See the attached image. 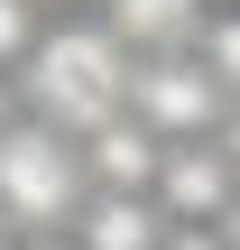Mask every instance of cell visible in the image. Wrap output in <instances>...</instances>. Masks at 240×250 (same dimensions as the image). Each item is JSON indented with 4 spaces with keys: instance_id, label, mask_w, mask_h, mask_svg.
<instances>
[{
    "instance_id": "obj_7",
    "label": "cell",
    "mask_w": 240,
    "mask_h": 250,
    "mask_svg": "<svg viewBox=\"0 0 240 250\" xmlns=\"http://www.w3.org/2000/svg\"><path fill=\"white\" fill-rule=\"evenodd\" d=\"M166 213H157V195H92L83 213H74V250H166Z\"/></svg>"
},
{
    "instance_id": "obj_12",
    "label": "cell",
    "mask_w": 240,
    "mask_h": 250,
    "mask_svg": "<svg viewBox=\"0 0 240 250\" xmlns=\"http://www.w3.org/2000/svg\"><path fill=\"white\" fill-rule=\"evenodd\" d=\"M28 250H74V241H28Z\"/></svg>"
},
{
    "instance_id": "obj_1",
    "label": "cell",
    "mask_w": 240,
    "mask_h": 250,
    "mask_svg": "<svg viewBox=\"0 0 240 250\" xmlns=\"http://www.w3.org/2000/svg\"><path fill=\"white\" fill-rule=\"evenodd\" d=\"M129 83H139V56L102 28V19H46V37L28 46L18 65V102L28 121L65 130V139H92L102 121L129 111Z\"/></svg>"
},
{
    "instance_id": "obj_10",
    "label": "cell",
    "mask_w": 240,
    "mask_h": 250,
    "mask_svg": "<svg viewBox=\"0 0 240 250\" xmlns=\"http://www.w3.org/2000/svg\"><path fill=\"white\" fill-rule=\"evenodd\" d=\"M213 232H222V250H240V195H231V213H222Z\"/></svg>"
},
{
    "instance_id": "obj_3",
    "label": "cell",
    "mask_w": 240,
    "mask_h": 250,
    "mask_svg": "<svg viewBox=\"0 0 240 250\" xmlns=\"http://www.w3.org/2000/svg\"><path fill=\"white\" fill-rule=\"evenodd\" d=\"M129 111L176 148V139H213L222 111H231V83L203 65V46H176V56H139V83H129Z\"/></svg>"
},
{
    "instance_id": "obj_11",
    "label": "cell",
    "mask_w": 240,
    "mask_h": 250,
    "mask_svg": "<svg viewBox=\"0 0 240 250\" xmlns=\"http://www.w3.org/2000/svg\"><path fill=\"white\" fill-rule=\"evenodd\" d=\"M9 121H18V111H9V93H0V130H9Z\"/></svg>"
},
{
    "instance_id": "obj_13",
    "label": "cell",
    "mask_w": 240,
    "mask_h": 250,
    "mask_svg": "<svg viewBox=\"0 0 240 250\" xmlns=\"http://www.w3.org/2000/svg\"><path fill=\"white\" fill-rule=\"evenodd\" d=\"M0 250H18V241H9V223H0Z\"/></svg>"
},
{
    "instance_id": "obj_4",
    "label": "cell",
    "mask_w": 240,
    "mask_h": 250,
    "mask_svg": "<svg viewBox=\"0 0 240 250\" xmlns=\"http://www.w3.org/2000/svg\"><path fill=\"white\" fill-rule=\"evenodd\" d=\"M240 195V167L222 158V139H176L157 167V213L166 223H222Z\"/></svg>"
},
{
    "instance_id": "obj_5",
    "label": "cell",
    "mask_w": 240,
    "mask_h": 250,
    "mask_svg": "<svg viewBox=\"0 0 240 250\" xmlns=\"http://www.w3.org/2000/svg\"><path fill=\"white\" fill-rule=\"evenodd\" d=\"M83 167H92V195H157L166 139H157L139 111H120V121H102V130L83 139Z\"/></svg>"
},
{
    "instance_id": "obj_9",
    "label": "cell",
    "mask_w": 240,
    "mask_h": 250,
    "mask_svg": "<svg viewBox=\"0 0 240 250\" xmlns=\"http://www.w3.org/2000/svg\"><path fill=\"white\" fill-rule=\"evenodd\" d=\"M166 250H222V232H213V223H176V232H166Z\"/></svg>"
},
{
    "instance_id": "obj_8",
    "label": "cell",
    "mask_w": 240,
    "mask_h": 250,
    "mask_svg": "<svg viewBox=\"0 0 240 250\" xmlns=\"http://www.w3.org/2000/svg\"><path fill=\"white\" fill-rule=\"evenodd\" d=\"M46 37V19H37V0H0V65L18 74L28 65V46Z\"/></svg>"
},
{
    "instance_id": "obj_2",
    "label": "cell",
    "mask_w": 240,
    "mask_h": 250,
    "mask_svg": "<svg viewBox=\"0 0 240 250\" xmlns=\"http://www.w3.org/2000/svg\"><path fill=\"white\" fill-rule=\"evenodd\" d=\"M92 204V167L83 139L46 130V121H9L0 130V223L9 232H74V213Z\"/></svg>"
},
{
    "instance_id": "obj_6",
    "label": "cell",
    "mask_w": 240,
    "mask_h": 250,
    "mask_svg": "<svg viewBox=\"0 0 240 250\" xmlns=\"http://www.w3.org/2000/svg\"><path fill=\"white\" fill-rule=\"evenodd\" d=\"M222 0H102L92 19L129 46V56H176V46H203Z\"/></svg>"
}]
</instances>
